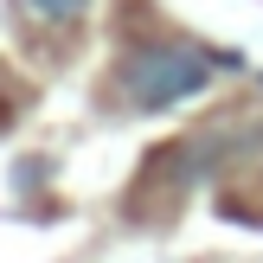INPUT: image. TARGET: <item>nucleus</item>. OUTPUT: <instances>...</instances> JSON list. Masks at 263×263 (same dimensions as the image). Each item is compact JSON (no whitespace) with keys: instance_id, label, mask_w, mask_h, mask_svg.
Masks as SVG:
<instances>
[{"instance_id":"nucleus-1","label":"nucleus","mask_w":263,"mask_h":263,"mask_svg":"<svg viewBox=\"0 0 263 263\" xmlns=\"http://www.w3.org/2000/svg\"><path fill=\"white\" fill-rule=\"evenodd\" d=\"M122 97L135 109H174V103H193L205 84H212V58L180 39H154V45H135L122 58Z\"/></svg>"},{"instance_id":"nucleus-2","label":"nucleus","mask_w":263,"mask_h":263,"mask_svg":"<svg viewBox=\"0 0 263 263\" xmlns=\"http://www.w3.org/2000/svg\"><path fill=\"white\" fill-rule=\"evenodd\" d=\"M39 13H45V20H77V13L90 7V0H32Z\"/></svg>"}]
</instances>
